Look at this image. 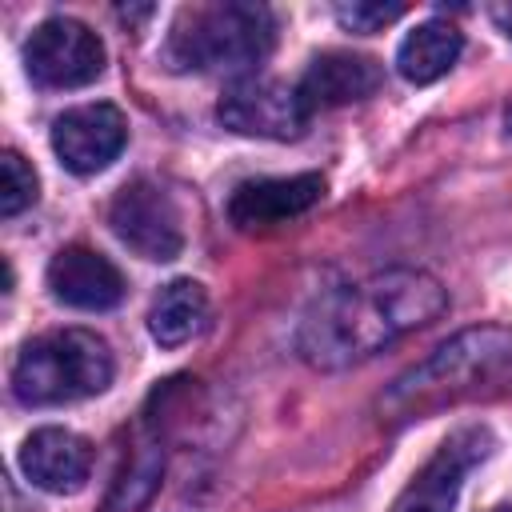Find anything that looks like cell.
<instances>
[{
	"label": "cell",
	"instance_id": "obj_1",
	"mask_svg": "<svg viewBox=\"0 0 512 512\" xmlns=\"http://www.w3.org/2000/svg\"><path fill=\"white\" fill-rule=\"evenodd\" d=\"M444 308H448V292L432 272L388 268L320 296L296 328V352L304 364L320 372H336L432 324Z\"/></svg>",
	"mask_w": 512,
	"mask_h": 512
},
{
	"label": "cell",
	"instance_id": "obj_2",
	"mask_svg": "<svg viewBox=\"0 0 512 512\" xmlns=\"http://www.w3.org/2000/svg\"><path fill=\"white\" fill-rule=\"evenodd\" d=\"M512 388V332L496 324L464 328L428 360L408 368L380 400L388 416H424L444 404L476 400Z\"/></svg>",
	"mask_w": 512,
	"mask_h": 512
},
{
	"label": "cell",
	"instance_id": "obj_3",
	"mask_svg": "<svg viewBox=\"0 0 512 512\" xmlns=\"http://www.w3.org/2000/svg\"><path fill=\"white\" fill-rule=\"evenodd\" d=\"M276 44V16L264 4H192L180 8L164 44L176 72H252Z\"/></svg>",
	"mask_w": 512,
	"mask_h": 512
},
{
	"label": "cell",
	"instance_id": "obj_4",
	"mask_svg": "<svg viewBox=\"0 0 512 512\" xmlns=\"http://www.w3.org/2000/svg\"><path fill=\"white\" fill-rule=\"evenodd\" d=\"M116 360L104 336L88 328H52L32 336L12 364V392L28 408L72 404L112 384Z\"/></svg>",
	"mask_w": 512,
	"mask_h": 512
},
{
	"label": "cell",
	"instance_id": "obj_5",
	"mask_svg": "<svg viewBox=\"0 0 512 512\" xmlns=\"http://www.w3.org/2000/svg\"><path fill=\"white\" fill-rule=\"evenodd\" d=\"M24 72L36 88H84L104 72V44L88 24L52 16L32 28L24 44Z\"/></svg>",
	"mask_w": 512,
	"mask_h": 512
},
{
	"label": "cell",
	"instance_id": "obj_6",
	"mask_svg": "<svg viewBox=\"0 0 512 512\" xmlns=\"http://www.w3.org/2000/svg\"><path fill=\"white\" fill-rule=\"evenodd\" d=\"M108 224L124 248H132L144 260H176L184 252V224L172 196L152 180H128L112 204Z\"/></svg>",
	"mask_w": 512,
	"mask_h": 512
},
{
	"label": "cell",
	"instance_id": "obj_7",
	"mask_svg": "<svg viewBox=\"0 0 512 512\" xmlns=\"http://www.w3.org/2000/svg\"><path fill=\"white\" fill-rule=\"evenodd\" d=\"M216 120L228 132L260 136V140H296L308 128V108L296 88L268 76H240L224 88L216 104Z\"/></svg>",
	"mask_w": 512,
	"mask_h": 512
},
{
	"label": "cell",
	"instance_id": "obj_8",
	"mask_svg": "<svg viewBox=\"0 0 512 512\" xmlns=\"http://www.w3.org/2000/svg\"><path fill=\"white\" fill-rule=\"evenodd\" d=\"M492 452V432L488 428H460L452 432L428 460L424 468L404 484V492L396 496L392 512H452L464 488V476L488 460Z\"/></svg>",
	"mask_w": 512,
	"mask_h": 512
},
{
	"label": "cell",
	"instance_id": "obj_9",
	"mask_svg": "<svg viewBox=\"0 0 512 512\" xmlns=\"http://www.w3.org/2000/svg\"><path fill=\"white\" fill-rule=\"evenodd\" d=\"M128 144V120L116 104H76L52 120V152L76 176L104 172Z\"/></svg>",
	"mask_w": 512,
	"mask_h": 512
},
{
	"label": "cell",
	"instance_id": "obj_10",
	"mask_svg": "<svg viewBox=\"0 0 512 512\" xmlns=\"http://www.w3.org/2000/svg\"><path fill=\"white\" fill-rule=\"evenodd\" d=\"M324 200V176L320 172H296V176H260L244 180L228 196V220L240 232H264L280 228L308 208Z\"/></svg>",
	"mask_w": 512,
	"mask_h": 512
},
{
	"label": "cell",
	"instance_id": "obj_11",
	"mask_svg": "<svg viewBox=\"0 0 512 512\" xmlns=\"http://www.w3.org/2000/svg\"><path fill=\"white\" fill-rule=\"evenodd\" d=\"M48 288L68 308L104 312V308L120 304L124 276L104 252H96L88 244H68L48 260Z\"/></svg>",
	"mask_w": 512,
	"mask_h": 512
},
{
	"label": "cell",
	"instance_id": "obj_12",
	"mask_svg": "<svg viewBox=\"0 0 512 512\" xmlns=\"http://www.w3.org/2000/svg\"><path fill=\"white\" fill-rule=\"evenodd\" d=\"M20 472L44 492H80L92 476V444L68 428H36L20 444Z\"/></svg>",
	"mask_w": 512,
	"mask_h": 512
},
{
	"label": "cell",
	"instance_id": "obj_13",
	"mask_svg": "<svg viewBox=\"0 0 512 512\" xmlns=\"http://www.w3.org/2000/svg\"><path fill=\"white\" fill-rule=\"evenodd\" d=\"M384 84V68L372 60V56H360V52H320L296 92L308 108V116L316 108H340V104H356V100H368L376 88Z\"/></svg>",
	"mask_w": 512,
	"mask_h": 512
},
{
	"label": "cell",
	"instance_id": "obj_14",
	"mask_svg": "<svg viewBox=\"0 0 512 512\" xmlns=\"http://www.w3.org/2000/svg\"><path fill=\"white\" fill-rule=\"evenodd\" d=\"M460 52H464V36H460L456 24H448V20H424V24H416L400 40L396 72L408 84H432V80H440V76L452 72V64L460 60Z\"/></svg>",
	"mask_w": 512,
	"mask_h": 512
},
{
	"label": "cell",
	"instance_id": "obj_15",
	"mask_svg": "<svg viewBox=\"0 0 512 512\" xmlns=\"http://www.w3.org/2000/svg\"><path fill=\"white\" fill-rule=\"evenodd\" d=\"M208 324V292L196 280H172L148 308V332L160 348H180Z\"/></svg>",
	"mask_w": 512,
	"mask_h": 512
},
{
	"label": "cell",
	"instance_id": "obj_16",
	"mask_svg": "<svg viewBox=\"0 0 512 512\" xmlns=\"http://www.w3.org/2000/svg\"><path fill=\"white\" fill-rule=\"evenodd\" d=\"M160 468H164L160 448H156V444H140V448L132 452V464L120 472V480H116V488H112L108 512H136V508L156 492Z\"/></svg>",
	"mask_w": 512,
	"mask_h": 512
},
{
	"label": "cell",
	"instance_id": "obj_17",
	"mask_svg": "<svg viewBox=\"0 0 512 512\" xmlns=\"http://www.w3.org/2000/svg\"><path fill=\"white\" fill-rule=\"evenodd\" d=\"M28 204H36V172L20 152H4L0 160V216H20Z\"/></svg>",
	"mask_w": 512,
	"mask_h": 512
},
{
	"label": "cell",
	"instance_id": "obj_18",
	"mask_svg": "<svg viewBox=\"0 0 512 512\" xmlns=\"http://www.w3.org/2000/svg\"><path fill=\"white\" fill-rule=\"evenodd\" d=\"M404 4H372V0H352V4H336V20L348 32H380L384 24L400 20Z\"/></svg>",
	"mask_w": 512,
	"mask_h": 512
},
{
	"label": "cell",
	"instance_id": "obj_19",
	"mask_svg": "<svg viewBox=\"0 0 512 512\" xmlns=\"http://www.w3.org/2000/svg\"><path fill=\"white\" fill-rule=\"evenodd\" d=\"M488 16H492V24L512 40V0H500V4H492L488 8Z\"/></svg>",
	"mask_w": 512,
	"mask_h": 512
},
{
	"label": "cell",
	"instance_id": "obj_20",
	"mask_svg": "<svg viewBox=\"0 0 512 512\" xmlns=\"http://www.w3.org/2000/svg\"><path fill=\"white\" fill-rule=\"evenodd\" d=\"M504 124H508V132H512V104H508V112H504Z\"/></svg>",
	"mask_w": 512,
	"mask_h": 512
},
{
	"label": "cell",
	"instance_id": "obj_21",
	"mask_svg": "<svg viewBox=\"0 0 512 512\" xmlns=\"http://www.w3.org/2000/svg\"><path fill=\"white\" fill-rule=\"evenodd\" d=\"M492 512H512V504H500V508H492Z\"/></svg>",
	"mask_w": 512,
	"mask_h": 512
}]
</instances>
